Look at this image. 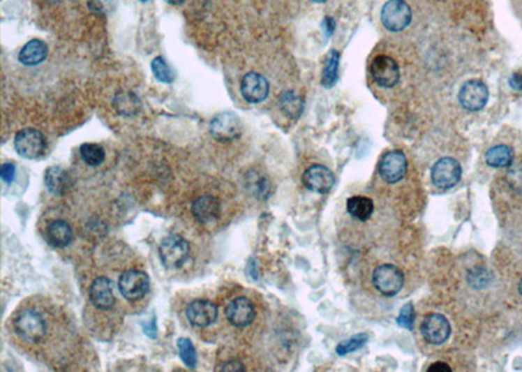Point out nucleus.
Listing matches in <instances>:
<instances>
[{"mask_svg":"<svg viewBox=\"0 0 522 372\" xmlns=\"http://www.w3.org/2000/svg\"><path fill=\"white\" fill-rule=\"evenodd\" d=\"M15 331L28 343H38L46 334V324L40 313L36 311L21 312L15 320Z\"/></svg>","mask_w":522,"mask_h":372,"instance_id":"1","label":"nucleus"},{"mask_svg":"<svg viewBox=\"0 0 522 372\" xmlns=\"http://www.w3.org/2000/svg\"><path fill=\"white\" fill-rule=\"evenodd\" d=\"M190 255V246L179 235H171L160 246V258L165 268L177 269L181 267Z\"/></svg>","mask_w":522,"mask_h":372,"instance_id":"2","label":"nucleus"},{"mask_svg":"<svg viewBox=\"0 0 522 372\" xmlns=\"http://www.w3.org/2000/svg\"><path fill=\"white\" fill-rule=\"evenodd\" d=\"M372 282L376 290L382 295L393 297L400 292L403 286V274L396 265L382 264L373 271Z\"/></svg>","mask_w":522,"mask_h":372,"instance_id":"3","label":"nucleus"},{"mask_svg":"<svg viewBox=\"0 0 522 372\" xmlns=\"http://www.w3.org/2000/svg\"><path fill=\"white\" fill-rule=\"evenodd\" d=\"M412 21V10L403 0H389L382 10V25L391 31H401Z\"/></svg>","mask_w":522,"mask_h":372,"instance_id":"4","label":"nucleus"},{"mask_svg":"<svg viewBox=\"0 0 522 372\" xmlns=\"http://www.w3.org/2000/svg\"><path fill=\"white\" fill-rule=\"evenodd\" d=\"M461 165L452 157H444L432 166V183L442 190L454 187L461 179Z\"/></svg>","mask_w":522,"mask_h":372,"instance_id":"5","label":"nucleus"},{"mask_svg":"<svg viewBox=\"0 0 522 372\" xmlns=\"http://www.w3.org/2000/svg\"><path fill=\"white\" fill-rule=\"evenodd\" d=\"M15 148L21 157L34 160L45 153L46 139L38 130L25 128L17 132L15 137Z\"/></svg>","mask_w":522,"mask_h":372,"instance_id":"6","label":"nucleus"},{"mask_svg":"<svg viewBox=\"0 0 522 372\" xmlns=\"http://www.w3.org/2000/svg\"><path fill=\"white\" fill-rule=\"evenodd\" d=\"M119 290L130 302L140 301L149 290V277L144 271H124L119 278Z\"/></svg>","mask_w":522,"mask_h":372,"instance_id":"7","label":"nucleus"},{"mask_svg":"<svg viewBox=\"0 0 522 372\" xmlns=\"http://www.w3.org/2000/svg\"><path fill=\"white\" fill-rule=\"evenodd\" d=\"M209 131L216 140L221 142L235 140L241 136V123L235 114L222 112L211 119Z\"/></svg>","mask_w":522,"mask_h":372,"instance_id":"8","label":"nucleus"},{"mask_svg":"<svg viewBox=\"0 0 522 372\" xmlns=\"http://www.w3.org/2000/svg\"><path fill=\"white\" fill-rule=\"evenodd\" d=\"M372 79L382 88H393L400 81V68L388 55H379L371 63Z\"/></svg>","mask_w":522,"mask_h":372,"instance_id":"9","label":"nucleus"},{"mask_svg":"<svg viewBox=\"0 0 522 372\" xmlns=\"http://www.w3.org/2000/svg\"><path fill=\"white\" fill-rule=\"evenodd\" d=\"M421 333L432 345H442L451 336V324L442 313H428L423 319Z\"/></svg>","mask_w":522,"mask_h":372,"instance_id":"10","label":"nucleus"},{"mask_svg":"<svg viewBox=\"0 0 522 372\" xmlns=\"http://www.w3.org/2000/svg\"><path fill=\"white\" fill-rule=\"evenodd\" d=\"M408 171V160L401 151L385 153L379 163V172L382 179L391 184L401 181Z\"/></svg>","mask_w":522,"mask_h":372,"instance_id":"11","label":"nucleus"},{"mask_svg":"<svg viewBox=\"0 0 522 372\" xmlns=\"http://www.w3.org/2000/svg\"><path fill=\"white\" fill-rule=\"evenodd\" d=\"M458 100L462 105L469 111L482 110L489 101V89L486 84L482 81L470 80L465 82L460 89Z\"/></svg>","mask_w":522,"mask_h":372,"instance_id":"12","label":"nucleus"},{"mask_svg":"<svg viewBox=\"0 0 522 372\" xmlns=\"http://www.w3.org/2000/svg\"><path fill=\"white\" fill-rule=\"evenodd\" d=\"M303 184L310 191L318 193H327L331 191L334 186V174L328 168L322 165H313L303 172Z\"/></svg>","mask_w":522,"mask_h":372,"instance_id":"13","label":"nucleus"},{"mask_svg":"<svg viewBox=\"0 0 522 372\" xmlns=\"http://www.w3.org/2000/svg\"><path fill=\"white\" fill-rule=\"evenodd\" d=\"M241 91L246 101L259 103L268 97L269 82L260 73L250 72L241 80Z\"/></svg>","mask_w":522,"mask_h":372,"instance_id":"14","label":"nucleus"},{"mask_svg":"<svg viewBox=\"0 0 522 372\" xmlns=\"http://www.w3.org/2000/svg\"><path fill=\"white\" fill-rule=\"evenodd\" d=\"M256 316L255 307L251 301L246 297H239L232 299L226 307V318L231 325L243 328L250 325Z\"/></svg>","mask_w":522,"mask_h":372,"instance_id":"15","label":"nucleus"},{"mask_svg":"<svg viewBox=\"0 0 522 372\" xmlns=\"http://www.w3.org/2000/svg\"><path fill=\"white\" fill-rule=\"evenodd\" d=\"M186 315L193 327L205 328L217 320L218 308L209 301H195L188 304Z\"/></svg>","mask_w":522,"mask_h":372,"instance_id":"16","label":"nucleus"},{"mask_svg":"<svg viewBox=\"0 0 522 372\" xmlns=\"http://www.w3.org/2000/svg\"><path fill=\"white\" fill-rule=\"evenodd\" d=\"M91 301L98 310H110L115 303L112 283L106 277H98L91 283Z\"/></svg>","mask_w":522,"mask_h":372,"instance_id":"17","label":"nucleus"},{"mask_svg":"<svg viewBox=\"0 0 522 372\" xmlns=\"http://www.w3.org/2000/svg\"><path fill=\"white\" fill-rule=\"evenodd\" d=\"M191 211L196 221L208 223L220 216V202L213 196H202L192 204Z\"/></svg>","mask_w":522,"mask_h":372,"instance_id":"18","label":"nucleus"},{"mask_svg":"<svg viewBox=\"0 0 522 372\" xmlns=\"http://www.w3.org/2000/svg\"><path fill=\"white\" fill-rule=\"evenodd\" d=\"M49 55L47 45L40 40H31L21 49L19 61L24 66H37Z\"/></svg>","mask_w":522,"mask_h":372,"instance_id":"19","label":"nucleus"},{"mask_svg":"<svg viewBox=\"0 0 522 372\" xmlns=\"http://www.w3.org/2000/svg\"><path fill=\"white\" fill-rule=\"evenodd\" d=\"M45 184L54 195H63L72 187L70 175L61 168H49L45 172Z\"/></svg>","mask_w":522,"mask_h":372,"instance_id":"20","label":"nucleus"},{"mask_svg":"<svg viewBox=\"0 0 522 372\" xmlns=\"http://www.w3.org/2000/svg\"><path fill=\"white\" fill-rule=\"evenodd\" d=\"M346 209L352 218L358 221H367L373 213V202L366 196H352L346 202Z\"/></svg>","mask_w":522,"mask_h":372,"instance_id":"21","label":"nucleus"},{"mask_svg":"<svg viewBox=\"0 0 522 372\" xmlns=\"http://www.w3.org/2000/svg\"><path fill=\"white\" fill-rule=\"evenodd\" d=\"M47 237H49V241L52 246L63 248V247L68 246L72 241L73 232H72V228L67 222L58 220V221L50 223V226L47 229Z\"/></svg>","mask_w":522,"mask_h":372,"instance_id":"22","label":"nucleus"},{"mask_svg":"<svg viewBox=\"0 0 522 372\" xmlns=\"http://www.w3.org/2000/svg\"><path fill=\"white\" fill-rule=\"evenodd\" d=\"M114 107L123 117H133L140 110L141 102L135 93L121 91L114 98Z\"/></svg>","mask_w":522,"mask_h":372,"instance_id":"23","label":"nucleus"},{"mask_svg":"<svg viewBox=\"0 0 522 372\" xmlns=\"http://www.w3.org/2000/svg\"><path fill=\"white\" fill-rule=\"evenodd\" d=\"M484 158L491 168H509L513 162V151L507 145H496L487 151Z\"/></svg>","mask_w":522,"mask_h":372,"instance_id":"24","label":"nucleus"},{"mask_svg":"<svg viewBox=\"0 0 522 372\" xmlns=\"http://www.w3.org/2000/svg\"><path fill=\"white\" fill-rule=\"evenodd\" d=\"M280 107L288 117L297 119L303 112V100L294 91H283L280 96Z\"/></svg>","mask_w":522,"mask_h":372,"instance_id":"25","label":"nucleus"},{"mask_svg":"<svg viewBox=\"0 0 522 372\" xmlns=\"http://www.w3.org/2000/svg\"><path fill=\"white\" fill-rule=\"evenodd\" d=\"M338 66H340V52L336 50H331L327 61H325V67L322 70V85L327 88H331L336 81L338 79Z\"/></svg>","mask_w":522,"mask_h":372,"instance_id":"26","label":"nucleus"},{"mask_svg":"<svg viewBox=\"0 0 522 372\" xmlns=\"http://www.w3.org/2000/svg\"><path fill=\"white\" fill-rule=\"evenodd\" d=\"M80 154L82 161L89 166H100L105 161V151L97 144H84L81 145Z\"/></svg>","mask_w":522,"mask_h":372,"instance_id":"27","label":"nucleus"},{"mask_svg":"<svg viewBox=\"0 0 522 372\" xmlns=\"http://www.w3.org/2000/svg\"><path fill=\"white\" fill-rule=\"evenodd\" d=\"M177 345H178V349H179L181 361L184 362L187 367L195 369L196 363H197V355H196V350H195L192 342L188 338H179Z\"/></svg>","mask_w":522,"mask_h":372,"instance_id":"28","label":"nucleus"},{"mask_svg":"<svg viewBox=\"0 0 522 372\" xmlns=\"http://www.w3.org/2000/svg\"><path fill=\"white\" fill-rule=\"evenodd\" d=\"M368 341V336L366 333H359V334H355L350 337L349 340H345L342 341L337 348H336V352L338 355H346L349 352H355L358 349H361V346Z\"/></svg>","mask_w":522,"mask_h":372,"instance_id":"29","label":"nucleus"},{"mask_svg":"<svg viewBox=\"0 0 522 372\" xmlns=\"http://www.w3.org/2000/svg\"><path fill=\"white\" fill-rule=\"evenodd\" d=\"M151 70H153L156 79L161 81V82L170 84L175 79L174 72H172V70L169 67V64L165 61V59L162 57H158V58H156L154 61H151Z\"/></svg>","mask_w":522,"mask_h":372,"instance_id":"30","label":"nucleus"},{"mask_svg":"<svg viewBox=\"0 0 522 372\" xmlns=\"http://www.w3.org/2000/svg\"><path fill=\"white\" fill-rule=\"evenodd\" d=\"M414 320H415V312H414V306L412 303H406L400 311V315L397 318V324L405 328V329H412V325H414Z\"/></svg>","mask_w":522,"mask_h":372,"instance_id":"31","label":"nucleus"},{"mask_svg":"<svg viewBox=\"0 0 522 372\" xmlns=\"http://www.w3.org/2000/svg\"><path fill=\"white\" fill-rule=\"evenodd\" d=\"M490 273L484 269H478V271H472L469 277V281L472 283V286L475 288H484L486 285L490 283Z\"/></svg>","mask_w":522,"mask_h":372,"instance_id":"32","label":"nucleus"},{"mask_svg":"<svg viewBox=\"0 0 522 372\" xmlns=\"http://www.w3.org/2000/svg\"><path fill=\"white\" fill-rule=\"evenodd\" d=\"M507 181L511 184V187L514 190H522V170L521 169H517V170H512L508 172L507 175Z\"/></svg>","mask_w":522,"mask_h":372,"instance_id":"33","label":"nucleus"},{"mask_svg":"<svg viewBox=\"0 0 522 372\" xmlns=\"http://www.w3.org/2000/svg\"><path fill=\"white\" fill-rule=\"evenodd\" d=\"M0 175H1V179L6 181V183H10L15 179V175H16V168L13 163H4L1 166V171H0Z\"/></svg>","mask_w":522,"mask_h":372,"instance_id":"34","label":"nucleus"},{"mask_svg":"<svg viewBox=\"0 0 522 372\" xmlns=\"http://www.w3.org/2000/svg\"><path fill=\"white\" fill-rule=\"evenodd\" d=\"M509 87L513 91H520L522 93V70L514 72L511 79H509Z\"/></svg>","mask_w":522,"mask_h":372,"instance_id":"35","label":"nucleus"},{"mask_svg":"<svg viewBox=\"0 0 522 372\" xmlns=\"http://www.w3.org/2000/svg\"><path fill=\"white\" fill-rule=\"evenodd\" d=\"M336 29V21L333 20V17H325L322 21V31L325 33V37H331L333 34V31Z\"/></svg>","mask_w":522,"mask_h":372,"instance_id":"36","label":"nucleus"},{"mask_svg":"<svg viewBox=\"0 0 522 372\" xmlns=\"http://www.w3.org/2000/svg\"><path fill=\"white\" fill-rule=\"evenodd\" d=\"M221 371H246V369L241 362L230 361V362L225 363L222 366Z\"/></svg>","mask_w":522,"mask_h":372,"instance_id":"37","label":"nucleus"},{"mask_svg":"<svg viewBox=\"0 0 522 372\" xmlns=\"http://www.w3.org/2000/svg\"><path fill=\"white\" fill-rule=\"evenodd\" d=\"M428 372H451L452 371V369L449 367V364L448 363L445 362H436L433 363V364H431L430 367H428V370H427Z\"/></svg>","mask_w":522,"mask_h":372,"instance_id":"38","label":"nucleus"},{"mask_svg":"<svg viewBox=\"0 0 522 372\" xmlns=\"http://www.w3.org/2000/svg\"><path fill=\"white\" fill-rule=\"evenodd\" d=\"M144 331L145 333L151 337V338H156V334H157V327H156V319L153 318L151 322L147 324V327H144Z\"/></svg>","mask_w":522,"mask_h":372,"instance_id":"39","label":"nucleus"},{"mask_svg":"<svg viewBox=\"0 0 522 372\" xmlns=\"http://www.w3.org/2000/svg\"><path fill=\"white\" fill-rule=\"evenodd\" d=\"M166 3H169V4H172V6H178V4H181V3H184L186 0H165Z\"/></svg>","mask_w":522,"mask_h":372,"instance_id":"40","label":"nucleus"},{"mask_svg":"<svg viewBox=\"0 0 522 372\" xmlns=\"http://www.w3.org/2000/svg\"><path fill=\"white\" fill-rule=\"evenodd\" d=\"M312 3H325L327 0H311Z\"/></svg>","mask_w":522,"mask_h":372,"instance_id":"41","label":"nucleus"},{"mask_svg":"<svg viewBox=\"0 0 522 372\" xmlns=\"http://www.w3.org/2000/svg\"><path fill=\"white\" fill-rule=\"evenodd\" d=\"M519 292H520V294L522 295V280L520 281V285H519Z\"/></svg>","mask_w":522,"mask_h":372,"instance_id":"42","label":"nucleus"},{"mask_svg":"<svg viewBox=\"0 0 522 372\" xmlns=\"http://www.w3.org/2000/svg\"><path fill=\"white\" fill-rule=\"evenodd\" d=\"M141 1H148V0H141Z\"/></svg>","mask_w":522,"mask_h":372,"instance_id":"43","label":"nucleus"}]
</instances>
